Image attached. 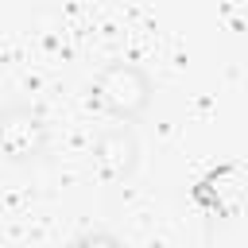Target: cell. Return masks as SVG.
<instances>
[{
    "label": "cell",
    "mask_w": 248,
    "mask_h": 248,
    "mask_svg": "<svg viewBox=\"0 0 248 248\" xmlns=\"http://www.w3.org/2000/svg\"><path fill=\"white\" fill-rule=\"evenodd\" d=\"M46 140H50V128L35 105H4L0 108V155L8 163L43 159Z\"/></svg>",
    "instance_id": "obj_2"
},
{
    "label": "cell",
    "mask_w": 248,
    "mask_h": 248,
    "mask_svg": "<svg viewBox=\"0 0 248 248\" xmlns=\"http://www.w3.org/2000/svg\"><path fill=\"white\" fill-rule=\"evenodd\" d=\"M140 167V140L132 124H108L93 140V170L101 182H128Z\"/></svg>",
    "instance_id": "obj_3"
},
{
    "label": "cell",
    "mask_w": 248,
    "mask_h": 248,
    "mask_svg": "<svg viewBox=\"0 0 248 248\" xmlns=\"http://www.w3.org/2000/svg\"><path fill=\"white\" fill-rule=\"evenodd\" d=\"M66 248H128L116 232H105V229H97V232H81V236H74Z\"/></svg>",
    "instance_id": "obj_5"
},
{
    "label": "cell",
    "mask_w": 248,
    "mask_h": 248,
    "mask_svg": "<svg viewBox=\"0 0 248 248\" xmlns=\"http://www.w3.org/2000/svg\"><path fill=\"white\" fill-rule=\"evenodd\" d=\"M89 93L97 101V108H105L116 124H132L140 120L147 108H151V97H155V81L143 66L136 62H105L93 81H89Z\"/></svg>",
    "instance_id": "obj_1"
},
{
    "label": "cell",
    "mask_w": 248,
    "mask_h": 248,
    "mask_svg": "<svg viewBox=\"0 0 248 248\" xmlns=\"http://www.w3.org/2000/svg\"><path fill=\"white\" fill-rule=\"evenodd\" d=\"M190 198H194V205L205 209L209 217H221V221L236 217V213H240V202H244V170H240V163L209 167V170L194 182Z\"/></svg>",
    "instance_id": "obj_4"
}]
</instances>
